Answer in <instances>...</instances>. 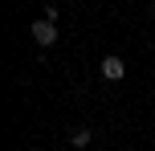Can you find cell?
<instances>
[{
    "label": "cell",
    "instance_id": "2",
    "mask_svg": "<svg viewBox=\"0 0 155 151\" xmlns=\"http://www.w3.org/2000/svg\"><path fill=\"white\" fill-rule=\"evenodd\" d=\"M98 70H102V78H106V82H123L127 65H123V57H118V53H106V57H102V65H98Z\"/></svg>",
    "mask_w": 155,
    "mask_h": 151
},
{
    "label": "cell",
    "instance_id": "3",
    "mask_svg": "<svg viewBox=\"0 0 155 151\" xmlns=\"http://www.w3.org/2000/svg\"><path fill=\"white\" fill-rule=\"evenodd\" d=\"M70 143H74L78 151H82V147H90V131H86V127H78L74 135H70Z\"/></svg>",
    "mask_w": 155,
    "mask_h": 151
},
{
    "label": "cell",
    "instance_id": "4",
    "mask_svg": "<svg viewBox=\"0 0 155 151\" xmlns=\"http://www.w3.org/2000/svg\"><path fill=\"white\" fill-rule=\"evenodd\" d=\"M151 12H155V0H151Z\"/></svg>",
    "mask_w": 155,
    "mask_h": 151
},
{
    "label": "cell",
    "instance_id": "1",
    "mask_svg": "<svg viewBox=\"0 0 155 151\" xmlns=\"http://www.w3.org/2000/svg\"><path fill=\"white\" fill-rule=\"evenodd\" d=\"M33 41H37V45H57V21H45V16H41V21H33Z\"/></svg>",
    "mask_w": 155,
    "mask_h": 151
}]
</instances>
